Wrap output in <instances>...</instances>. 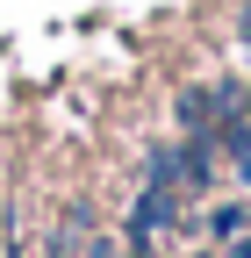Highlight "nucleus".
Listing matches in <instances>:
<instances>
[{"mask_svg": "<svg viewBox=\"0 0 251 258\" xmlns=\"http://www.w3.org/2000/svg\"><path fill=\"white\" fill-rule=\"evenodd\" d=\"M230 258H251V244H237V251H230Z\"/></svg>", "mask_w": 251, "mask_h": 258, "instance_id": "nucleus-1", "label": "nucleus"}]
</instances>
